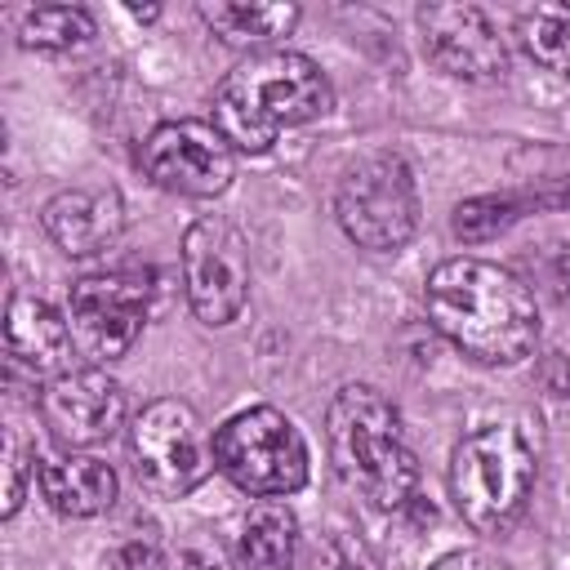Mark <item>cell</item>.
<instances>
[{"label": "cell", "mask_w": 570, "mask_h": 570, "mask_svg": "<svg viewBox=\"0 0 570 570\" xmlns=\"http://www.w3.org/2000/svg\"><path fill=\"white\" fill-rule=\"evenodd\" d=\"M530 200L521 196H472L454 209V236L468 240V245H481V240H494L499 232H508L521 214H525Z\"/></svg>", "instance_id": "20"}, {"label": "cell", "mask_w": 570, "mask_h": 570, "mask_svg": "<svg viewBox=\"0 0 570 570\" xmlns=\"http://www.w3.org/2000/svg\"><path fill=\"white\" fill-rule=\"evenodd\" d=\"M22 494H27V463L18 450H9V490H4V517H13L22 508Z\"/></svg>", "instance_id": "25"}, {"label": "cell", "mask_w": 570, "mask_h": 570, "mask_svg": "<svg viewBox=\"0 0 570 570\" xmlns=\"http://www.w3.org/2000/svg\"><path fill=\"white\" fill-rule=\"evenodd\" d=\"M4 338H9L13 365L31 370L36 379H58L62 370H71V347L76 343H71V330H67V316H58L36 294H13L9 298Z\"/></svg>", "instance_id": "14"}, {"label": "cell", "mask_w": 570, "mask_h": 570, "mask_svg": "<svg viewBox=\"0 0 570 570\" xmlns=\"http://www.w3.org/2000/svg\"><path fill=\"white\" fill-rule=\"evenodd\" d=\"M419 31L428 58L459 80H494L508 67L503 36L476 4H423Z\"/></svg>", "instance_id": "12"}, {"label": "cell", "mask_w": 570, "mask_h": 570, "mask_svg": "<svg viewBox=\"0 0 570 570\" xmlns=\"http://www.w3.org/2000/svg\"><path fill=\"white\" fill-rule=\"evenodd\" d=\"M303 570H374V566H370V557H365L361 543H352L343 534H330V539H321L303 557Z\"/></svg>", "instance_id": "22"}, {"label": "cell", "mask_w": 570, "mask_h": 570, "mask_svg": "<svg viewBox=\"0 0 570 570\" xmlns=\"http://www.w3.org/2000/svg\"><path fill=\"white\" fill-rule=\"evenodd\" d=\"M40 223L62 254L89 258V254H102L120 236L125 205L111 187H71V191H58L40 209Z\"/></svg>", "instance_id": "13"}, {"label": "cell", "mask_w": 570, "mask_h": 570, "mask_svg": "<svg viewBox=\"0 0 570 570\" xmlns=\"http://www.w3.org/2000/svg\"><path fill=\"white\" fill-rule=\"evenodd\" d=\"M205 27L232 49H263L276 45L298 27V4H245V0H205Z\"/></svg>", "instance_id": "16"}, {"label": "cell", "mask_w": 570, "mask_h": 570, "mask_svg": "<svg viewBox=\"0 0 570 570\" xmlns=\"http://www.w3.org/2000/svg\"><path fill=\"white\" fill-rule=\"evenodd\" d=\"M517 40H521V49H525L539 67L570 76V13H552V9L521 13Z\"/></svg>", "instance_id": "19"}, {"label": "cell", "mask_w": 570, "mask_h": 570, "mask_svg": "<svg viewBox=\"0 0 570 570\" xmlns=\"http://www.w3.org/2000/svg\"><path fill=\"white\" fill-rule=\"evenodd\" d=\"M129 13H134V18H156V13H160V9H156V4H147V9H142V4H134V9H129Z\"/></svg>", "instance_id": "26"}, {"label": "cell", "mask_w": 570, "mask_h": 570, "mask_svg": "<svg viewBox=\"0 0 570 570\" xmlns=\"http://www.w3.org/2000/svg\"><path fill=\"white\" fill-rule=\"evenodd\" d=\"M530 272L534 281L543 285V294L561 307H570V240H557V245H543L530 254Z\"/></svg>", "instance_id": "21"}, {"label": "cell", "mask_w": 570, "mask_h": 570, "mask_svg": "<svg viewBox=\"0 0 570 570\" xmlns=\"http://www.w3.org/2000/svg\"><path fill=\"white\" fill-rule=\"evenodd\" d=\"M94 40V13L80 4H40L22 18L27 49H80Z\"/></svg>", "instance_id": "18"}, {"label": "cell", "mask_w": 570, "mask_h": 570, "mask_svg": "<svg viewBox=\"0 0 570 570\" xmlns=\"http://www.w3.org/2000/svg\"><path fill=\"white\" fill-rule=\"evenodd\" d=\"M325 441L338 476L370 508H401L414 494L419 459L401 436V414L374 387L347 383L334 392L325 410Z\"/></svg>", "instance_id": "3"}, {"label": "cell", "mask_w": 570, "mask_h": 570, "mask_svg": "<svg viewBox=\"0 0 570 570\" xmlns=\"http://www.w3.org/2000/svg\"><path fill=\"white\" fill-rule=\"evenodd\" d=\"M129 459L134 476L160 499L191 494L218 468L200 414L178 396H160L138 410V419L129 423Z\"/></svg>", "instance_id": "7"}, {"label": "cell", "mask_w": 570, "mask_h": 570, "mask_svg": "<svg viewBox=\"0 0 570 570\" xmlns=\"http://www.w3.org/2000/svg\"><path fill=\"white\" fill-rule=\"evenodd\" d=\"M183 285L205 325H232L249 298V245L240 227L218 214L196 218L183 232Z\"/></svg>", "instance_id": "9"}, {"label": "cell", "mask_w": 570, "mask_h": 570, "mask_svg": "<svg viewBox=\"0 0 570 570\" xmlns=\"http://www.w3.org/2000/svg\"><path fill=\"white\" fill-rule=\"evenodd\" d=\"M151 303V281L147 272H98L80 276L67 294V330L80 356L94 365L120 361L134 338L142 334Z\"/></svg>", "instance_id": "8"}, {"label": "cell", "mask_w": 570, "mask_h": 570, "mask_svg": "<svg viewBox=\"0 0 570 570\" xmlns=\"http://www.w3.org/2000/svg\"><path fill=\"white\" fill-rule=\"evenodd\" d=\"M40 490L62 517H98L116 503V472L94 454H53L40 463Z\"/></svg>", "instance_id": "15"}, {"label": "cell", "mask_w": 570, "mask_h": 570, "mask_svg": "<svg viewBox=\"0 0 570 570\" xmlns=\"http://www.w3.org/2000/svg\"><path fill=\"white\" fill-rule=\"evenodd\" d=\"M432 325L481 365H517L539 343L534 289L490 258H445L423 289Z\"/></svg>", "instance_id": "1"}, {"label": "cell", "mask_w": 570, "mask_h": 570, "mask_svg": "<svg viewBox=\"0 0 570 570\" xmlns=\"http://www.w3.org/2000/svg\"><path fill=\"white\" fill-rule=\"evenodd\" d=\"M539 476L534 441L512 423H485L454 445L450 494L459 517L481 534H503L521 521Z\"/></svg>", "instance_id": "4"}, {"label": "cell", "mask_w": 570, "mask_h": 570, "mask_svg": "<svg viewBox=\"0 0 570 570\" xmlns=\"http://www.w3.org/2000/svg\"><path fill=\"white\" fill-rule=\"evenodd\" d=\"M428 570H508L503 561H494L490 552H476V548H459V552H445L441 561H432Z\"/></svg>", "instance_id": "24"}, {"label": "cell", "mask_w": 570, "mask_h": 570, "mask_svg": "<svg viewBox=\"0 0 570 570\" xmlns=\"http://www.w3.org/2000/svg\"><path fill=\"white\" fill-rule=\"evenodd\" d=\"M334 89L307 53L267 49L223 76L214 94V129L232 142V151H267L281 129L307 125L325 116Z\"/></svg>", "instance_id": "2"}, {"label": "cell", "mask_w": 570, "mask_h": 570, "mask_svg": "<svg viewBox=\"0 0 570 570\" xmlns=\"http://www.w3.org/2000/svg\"><path fill=\"white\" fill-rule=\"evenodd\" d=\"M218 472L258 499H285L307 481V441L303 432L272 405H254L232 414L214 432Z\"/></svg>", "instance_id": "6"}, {"label": "cell", "mask_w": 570, "mask_h": 570, "mask_svg": "<svg viewBox=\"0 0 570 570\" xmlns=\"http://www.w3.org/2000/svg\"><path fill=\"white\" fill-rule=\"evenodd\" d=\"M334 218L347 240L374 254L401 249L419 227V187L396 151L361 156L343 169L334 191Z\"/></svg>", "instance_id": "5"}, {"label": "cell", "mask_w": 570, "mask_h": 570, "mask_svg": "<svg viewBox=\"0 0 570 570\" xmlns=\"http://www.w3.org/2000/svg\"><path fill=\"white\" fill-rule=\"evenodd\" d=\"M40 414L67 450H89L125 423V392L102 365H71L45 383Z\"/></svg>", "instance_id": "11"}, {"label": "cell", "mask_w": 570, "mask_h": 570, "mask_svg": "<svg viewBox=\"0 0 570 570\" xmlns=\"http://www.w3.org/2000/svg\"><path fill=\"white\" fill-rule=\"evenodd\" d=\"M107 566H111V570H169L165 557H160V548H156V543H142V539H129V543L111 548Z\"/></svg>", "instance_id": "23"}, {"label": "cell", "mask_w": 570, "mask_h": 570, "mask_svg": "<svg viewBox=\"0 0 570 570\" xmlns=\"http://www.w3.org/2000/svg\"><path fill=\"white\" fill-rule=\"evenodd\" d=\"M142 169L156 187L178 196H223L236 178L232 142L205 120H165L142 142Z\"/></svg>", "instance_id": "10"}, {"label": "cell", "mask_w": 570, "mask_h": 570, "mask_svg": "<svg viewBox=\"0 0 570 570\" xmlns=\"http://www.w3.org/2000/svg\"><path fill=\"white\" fill-rule=\"evenodd\" d=\"M240 566L245 570H294L298 566V521L281 499L249 508L240 525Z\"/></svg>", "instance_id": "17"}]
</instances>
